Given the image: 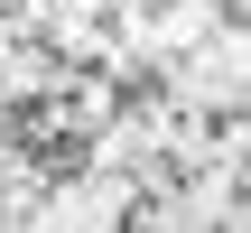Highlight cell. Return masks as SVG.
I'll use <instances>...</instances> for the list:
<instances>
[{
  "instance_id": "1",
  "label": "cell",
  "mask_w": 251,
  "mask_h": 233,
  "mask_svg": "<svg viewBox=\"0 0 251 233\" xmlns=\"http://www.w3.org/2000/svg\"><path fill=\"white\" fill-rule=\"evenodd\" d=\"M0 224L251 233V0H0Z\"/></svg>"
}]
</instances>
